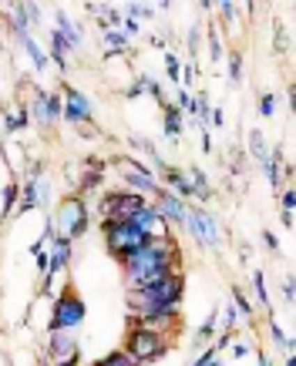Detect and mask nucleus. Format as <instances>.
<instances>
[{
  "mask_svg": "<svg viewBox=\"0 0 296 366\" xmlns=\"http://www.w3.org/2000/svg\"><path fill=\"white\" fill-rule=\"evenodd\" d=\"M121 269H125L128 292L145 289V286H152L155 279L169 276V272H182V249L176 246L172 235L148 239L145 246H139L135 252H128L121 259Z\"/></svg>",
  "mask_w": 296,
  "mask_h": 366,
  "instance_id": "obj_1",
  "label": "nucleus"
},
{
  "mask_svg": "<svg viewBox=\"0 0 296 366\" xmlns=\"http://www.w3.org/2000/svg\"><path fill=\"white\" fill-rule=\"evenodd\" d=\"M182 229L192 235L196 246H202V249H209V252H219L226 246V229H222L219 215H212L209 209L189 205V215H185V225Z\"/></svg>",
  "mask_w": 296,
  "mask_h": 366,
  "instance_id": "obj_2",
  "label": "nucleus"
},
{
  "mask_svg": "<svg viewBox=\"0 0 296 366\" xmlns=\"http://www.w3.org/2000/svg\"><path fill=\"white\" fill-rule=\"evenodd\" d=\"M125 353L135 360V363H155L169 353V336L158 333V329H148V326H139L132 323L128 329V340H125Z\"/></svg>",
  "mask_w": 296,
  "mask_h": 366,
  "instance_id": "obj_3",
  "label": "nucleus"
},
{
  "mask_svg": "<svg viewBox=\"0 0 296 366\" xmlns=\"http://www.w3.org/2000/svg\"><path fill=\"white\" fill-rule=\"evenodd\" d=\"M182 296H185V276H182V272H169V276L155 279L152 286L128 292V303H165V306H182Z\"/></svg>",
  "mask_w": 296,
  "mask_h": 366,
  "instance_id": "obj_4",
  "label": "nucleus"
},
{
  "mask_svg": "<svg viewBox=\"0 0 296 366\" xmlns=\"http://www.w3.org/2000/svg\"><path fill=\"white\" fill-rule=\"evenodd\" d=\"M51 225H58L54 235H64L68 242H78L81 235L88 232L91 225V215H88V202L75 195V198H64L58 205V222H51Z\"/></svg>",
  "mask_w": 296,
  "mask_h": 366,
  "instance_id": "obj_5",
  "label": "nucleus"
},
{
  "mask_svg": "<svg viewBox=\"0 0 296 366\" xmlns=\"http://www.w3.org/2000/svg\"><path fill=\"white\" fill-rule=\"evenodd\" d=\"M111 165L115 168H121V178H125V185H128V192L135 195H158L162 192V182H158V175L145 165V161H139V158H111Z\"/></svg>",
  "mask_w": 296,
  "mask_h": 366,
  "instance_id": "obj_6",
  "label": "nucleus"
},
{
  "mask_svg": "<svg viewBox=\"0 0 296 366\" xmlns=\"http://www.w3.org/2000/svg\"><path fill=\"white\" fill-rule=\"evenodd\" d=\"M101 232H104V246H108V252H111L118 262L128 255V252H135L139 246L148 242V235H145L141 229H135V225H128V222H101Z\"/></svg>",
  "mask_w": 296,
  "mask_h": 366,
  "instance_id": "obj_7",
  "label": "nucleus"
},
{
  "mask_svg": "<svg viewBox=\"0 0 296 366\" xmlns=\"http://www.w3.org/2000/svg\"><path fill=\"white\" fill-rule=\"evenodd\" d=\"M148 205V198L145 195H135V192H108L104 198H101V222H128L132 215L139 212V209H145Z\"/></svg>",
  "mask_w": 296,
  "mask_h": 366,
  "instance_id": "obj_8",
  "label": "nucleus"
},
{
  "mask_svg": "<svg viewBox=\"0 0 296 366\" xmlns=\"http://www.w3.org/2000/svg\"><path fill=\"white\" fill-rule=\"evenodd\" d=\"M34 95H31V108H27V115L34 125L40 128H54L64 115V101H61L58 91H44V88H31Z\"/></svg>",
  "mask_w": 296,
  "mask_h": 366,
  "instance_id": "obj_9",
  "label": "nucleus"
},
{
  "mask_svg": "<svg viewBox=\"0 0 296 366\" xmlns=\"http://www.w3.org/2000/svg\"><path fill=\"white\" fill-rule=\"evenodd\" d=\"M71 255H75V242H68L64 235H54V239H51V246H47V272L40 276V279H44V283H40V289L54 292V279L68 272Z\"/></svg>",
  "mask_w": 296,
  "mask_h": 366,
  "instance_id": "obj_10",
  "label": "nucleus"
},
{
  "mask_svg": "<svg viewBox=\"0 0 296 366\" xmlns=\"http://www.w3.org/2000/svg\"><path fill=\"white\" fill-rule=\"evenodd\" d=\"M84 316H88V306H84V299H78L71 289L58 292V299H54V312H51V329H75L84 323Z\"/></svg>",
  "mask_w": 296,
  "mask_h": 366,
  "instance_id": "obj_11",
  "label": "nucleus"
},
{
  "mask_svg": "<svg viewBox=\"0 0 296 366\" xmlns=\"http://www.w3.org/2000/svg\"><path fill=\"white\" fill-rule=\"evenodd\" d=\"M61 101H64V121H71V125H91L95 121V104H91V97L84 95L81 88H71V84H64V95H61Z\"/></svg>",
  "mask_w": 296,
  "mask_h": 366,
  "instance_id": "obj_12",
  "label": "nucleus"
},
{
  "mask_svg": "<svg viewBox=\"0 0 296 366\" xmlns=\"http://www.w3.org/2000/svg\"><path fill=\"white\" fill-rule=\"evenodd\" d=\"M47 360L51 363H68V360H81L78 353V340L68 329H51L47 336Z\"/></svg>",
  "mask_w": 296,
  "mask_h": 366,
  "instance_id": "obj_13",
  "label": "nucleus"
},
{
  "mask_svg": "<svg viewBox=\"0 0 296 366\" xmlns=\"http://www.w3.org/2000/svg\"><path fill=\"white\" fill-rule=\"evenodd\" d=\"M155 212L165 218V222H172V225H185V215H189V202H182L176 192H169V189H162L155 195Z\"/></svg>",
  "mask_w": 296,
  "mask_h": 366,
  "instance_id": "obj_14",
  "label": "nucleus"
},
{
  "mask_svg": "<svg viewBox=\"0 0 296 366\" xmlns=\"http://www.w3.org/2000/svg\"><path fill=\"white\" fill-rule=\"evenodd\" d=\"M162 178H165V185L162 189H169V192H176L182 202H192L196 198V192H192V185H189V178H185V172H178V168H172V165H165L162 168Z\"/></svg>",
  "mask_w": 296,
  "mask_h": 366,
  "instance_id": "obj_15",
  "label": "nucleus"
},
{
  "mask_svg": "<svg viewBox=\"0 0 296 366\" xmlns=\"http://www.w3.org/2000/svg\"><path fill=\"white\" fill-rule=\"evenodd\" d=\"M54 31H58L61 38L68 40V47H71V51H81V47H84L81 27H78V24H75L71 17H68L64 10H54Z\"/></svg>",
  "mask_w": 296,
  "mask_h": 366,
  "instance_id": "obj_16",
  "label": "nucleus"
},
{
  "mask_svg": "<svg viewBox=\"0 0 296 366\" xmlns=\"http://www.w3.org/2000/svg\"><path fill=\"white\" fill-rule=\"evenodd\" d=\"M38 182H40V175H31V178H27V182L20 185V202H17L20 212H31V209H38V205H40Z\"/></svg>",
  "mask_w": 296,
  "mask_h": 366,
  "instance_id": "obj_17",
  "label": "nucleus"
},
{
  "mask_svg": "<svg viewBox=\"0 0 296 366\" xmlns=\"http://www.w3.org/2000/svg\"><path fill=\"white\" fill-rule=\"evenodd\" d=\"M233 309H236V316L242 319V323H256V306L249 303V296H246V289L242 286H233Z\"/></svg>",
  "mask_w": 296,
  "mask_h": 366,
  "instance_id": "obj_18",
  "label": "nucleus"
},
{
  "mask_svg": "<svg viewBox=\"0 0 296 366\" xmlns=\"http://www.w3.org/2000/svg\"><path fill=\"white\" fill-rule=\"evenodd\" d=\"M20 47H24V51H27V58H31V64H34V71H47V64H51V61H47V54H44V51H40V44L34 38H31V34H20Z\"/></svg>",
  "mask_w": 296,
  "mask_h": 366,
  "instance_id": "obj_19",
  "label": "nucleus"
},
{
  "mask_svg": "<svg viewBox=\"0 0 296 366\" xmlns=\"http://www.w3.org/2000/svg\"><path fill=\"white\" fill-rule=\"evenodd\" d=\"M216 323H219V309H212V312H209V319H205V323L198 326V333L192 336V349H196V353H202V349L209 347V340L216 336Z\"/></svg>",
  "mask_w": 296,
  "mask_h": 366,
  "instance_id": "obj_20",
  "label": "nucleus"
},
{
  "mask_svg": "<svg viewBox=\"0 0 296 366\" xmlns=\"http://www.w3.org/2000/svg\"><path fill=\"white\" fill-rule=\"evenodd\" d=\"M162 111H165V121H162V128H165L169 141H178V138H182V118H185V115L178 111V108L172 104V101H169V104H165Z\"/></svg>",
  "mask_w": 296,
  "mask_h": 366,
  "instance_id": "obj_21",
  "label": "nucleus"
},
{
  "mask_svg": "<svg viewBox=\"0 0 296 366\" xmlns=\"http://www.w3.org/2000/svg\"><path fill=\"white\" fill-rule=\"evenodd\" d=\"M101 44H104L108 58H111V54H128V38L121 34L118 27H108V31H104V38H101Z\"/></svg>",
  "mask_w": 296,
  "mask_h": 366,
  "instance_id": "obj_22",
  "label": "nucleus"
},
{
  "mask_svg": "<svg viewBox=\"0 0 296 366\" xmlns=\"http://www.w3.org/2000/svg\"><path fill=\"white\" fill-rule=\"evenodd\" d=\"M189 172H192V175H185V178H189V185H192L196 198L209 202V198H212V189H209V178H205V172H202V168H189Z\"/></svg>",
  "mask_w": 296,
  "mask_h": 366,
  "instance_id": "obj_23",
  "label": "nucleus"
},
{
  "mask_svg": "<svg viewBox=\"0 0 296 366\" xmlns=\"http://www.w3.org/2000/svg\"><path fill=\"white\" fill-rule=\"evenodd\" d=\"M17 202H20V185H17V182L3 185V195H0V215L7 218V215L17 209Z\"/></svg>",
  "mask_w": 296,
  "mask_h": 366,
  "instance_id": "obj_24",
  "label": "nucleus"
},
{
  "mask_svg": "<svg viewBox=\"0 0 296 366\" xmlns=\"http://www.w3.org/2000/svg\"><path fill=\"white\" fill-rule=\"evenodd\" d=\"M249 154H253L256 161H266V158H270V141H266V135H263L259 128L249 132Z\"/></svg>",
  "mask_w": 296,
  "mask_h": 366,
  "instance_id": "obj_25",
  "label": "nucleus"
},
{
  "mask_svg": "<svg viewBox=\"0 0 296 366\" xmlns=\"http://www.w3.org/2000/svg\"><path fill=\"white\" fill-rule=\"evenodd\" d=\"M3 128H7V132H24V128H31V115H27V108H17V111L3 115Z\"/></svg>",
  "mask_w": 296,
  "mask_h": 366,
  "instance_id": "obj_26",
  "label": "nucleus"
},
{
  "mask_svg": "<svg viewBox=\"0 0 296 366\" xmlns=\"http://www.w3.org/2000/svg\"><path fill=\"white\" fill-rule=\"evenodd\" d=\"M266 319H270V340H273V343H276V347L283 349V353H293V340H290V336H286V333H283V329L276 326L273 312H266Z\"/></svg>",
  "mask_w": 296,
  "mask_h": 366,
  "instance_id": "obj_27",
  "label": "nucleus"
},
{
  "mask_svg": "<svg viewBox=\"0 0 296 366\" xmlns=\"http://www.w3.org/2000/svg\"><path fill=\"white\" fill-rule=\"evenodd\" d=\"M263 165V175H266V182L273 185V189H279L283 185V168H279V161H276V154H270L266 161H259Z\"/></svg>",
  "mask_w": 296,
  "mask_h": 366,
  "instance_id": "obj_28",
  "label": "nucleus"
},
{
  "mask_svg": "<svg viewBox=\"0 0 296 366\" xmlns=\"http://www.w3.org/2000/svg\"><path fill=\"white\" fill-rule=\"evenodd\" d=\"M253 292H256L259 306L266 309V312H273V306H270V289H266V276H263V272H253Z\"/></svg>",
  "mask_w": 296,
  "mask_h": 366,
  "instance_id": "obj_29",
  "label": "nucleus"
},
{
  "mask_svg": "<svg viewBox=\"0 0 296 366\" xmlns=\"http://www.w3.org/2000/svg\"><path fill=\"white\" fill-rule=\"evenodd\" d=\"M95 366H139V363H135L125 349H111V353H108V356H101Z\"/></svg>",
  "mask_w": 296,
  "mask_h": 366,
  "instance_id": "obj_30",
  "label": "nucleus"
},
{
  "mask_svg": "<svg viewBox=\"0 0 296 366\" xmlns=\"http://www.w3.org/2000/svg\"><path fill=\"white\" fill-rule=\"evenodd\" d=\"M189 366H222V353H219L216 347H205Z\"/></svg>",
  "mask_w": 296,
  "mask_h": 366,
  "instance_id": "obj_31",
  "label": "nucleus"
},
{
  "mask_svg": "<svg viewBox=\"0 0 296 366\" xmlns=\"http://www.w3.org/2000/svg\"><path fill=\"white\" fill-rule=\"evenodd\" d=\"M125 10H128V20H135V24L155 17V7H148V3H128Z\"/></svg>",
  "mask_w": 296,
  "mask_h": 366,
  "instance_id": "obj_32",
  "label": "nucleus"
},
{
  "mask_svg": "<svg viewBox=\"0 0 296 366\" xmlns=\"http://www.w3.org/2000/svg\"><path fill=\"white\" fill-rule=\"evenodd\" d=\"M209 51H212V64H219L222 61V54H226V47H222V38H219V27H209Z\"/></svg>",
  "mask_w": 296,
  "mask_h": 366,
  "instance_id": "obj_33",
  "label": "nucleus"
},
{
  "mask_svg": "<svg viewBox=\"0 0 296 366\" xmlns=\"http://www.w3.org/2000/svg\"><path fill=\"white\" fill-rule=\"evenodd\" d=\"M273 115H276V95L266 91V95L259 97V118H273Z\"/></svg>",
  "mask_w": 296,
  "mask_h": 366,
  "instance_id": "obj_34",
  "label": "nucleus"
},
{
  "mask_svg": "<svg viewBox=\"0 0 296 366\" xmlns=\"http://www.w3.org/2000/svg\"><path fill=\"white\" fill-rule=\"evenodd\" d=\"M229 81H233V84L242 81V54H239V51L229 54Z\"/></svg>",
  "mask_w": 296,
  "mask_h": 366,
  "instance_id": "obj_35",
  "label": "nucleus"
},
{
  "mask_svg": "<svg viewBox=\"0 0 296 366\" xmlns=\"http://www.w3.org/2000/svg\"><path fill=\"white\" fill-rule=\"evenodd\" d=\"M256 347L249 343V340H233V360H246V356H253Z\"/></svg>",
  "mask_w": 296,
  "mask_h": 366,
  "instance_id": "obj_36",
  "label": "nucleus"
},
{
  "mask_svg": "<svg viewBox=\"0 0 296 366\" xmlns=\"http://www.w3.org/2000/svg\"><path fill=\"white\" fill-rule=\"evenodd\" d=\"M165 74H169V77H172V81L178 84V74H182V61H178L172 51H165Z\"/></svg>",
  "mask_w": 296,
  "mask_h": 366,
  "instance_id": "obj_37",
  "label": "nucleus"
},
{
  "mask_svg": "<svg viewBox=\"0 0 296 366\" xmlns=\"http://www.w3.org/2000/svg\"><path fill=\"white\" fill-rule=\"evenodd\" d=\"M24 17H27V27H38L40 17H44V10H40L38 3H24Z\"/></svg>",
  "mask_w": 296,
  "mask_h": 366,
  "instance_id": "obj_38",
  "label": "nucleus"
},
{
  "mask_svg": "<svg viewBox=\"0 0 296 366\" xmlns=\"http://www.w3.org/2000/svg\"><path fill=\"white\" fill-rule=\"evenodd\" d=\"M279 205H283V212H293L296 209V192L293 189H286V192L279 195Z\"/></svg>",
  "mask_w": 296,
  "mask_h": 366,
  "instance_id": "obj_39",
  "label": "nucleus"
},
{
  "mask_svg": "<svg viewBox=\"0 0 296 366\" xmlns=\"http://www.w3.org/2000/svg\"><path fill=\"white\" fill-rule=\"evenodd\" d=\"M198 34H202V27H198V24H192V27H189V51H192V54H196V47H198Z\"/></svg>",
  "mask_w": 296,
  "mask_h": 366,
  "instance_id": "obj_40",
  "label": "nucleus"
},
{
  "mask_svg": "<svg viewBox=\"0 0 296 366\" xmlns=\"http://www.w3.org/2000/svg\"><path fill=\"white\" fill-rule=\"evenodd\" d=\"M283 299H286V306H293V276H286V283H283Z\"/></svg>",
  "mask_w": 296,
  "mask_h": 366,
  "instance_id": "obj_41",
  "label": "nucleus"
},
{
  "mask_svg": "<svg viewBox=\"0 0 296 366\" xmlns=\"http://www.w3.org/2000/svg\"><path fill=\"white\" fill-rule=\"evenodd\" d=\"M256 366H276V360H273L270 353H263V349H256Z\"/></svg>",
  "mask_w": 296,
  "mask_h": 366,
  "instance_id": "obj_42",
  "label": "nucleus"
},
{
  "mask_svg": "<svg viewBox=\"0 0 296 366\" xmlns=\"http://www.w3.org/2000/svg\"><path fill=\"white\" fill-rule=\"evenodd\" d=\"M263 242L270 246V252H279V239L273 235V232H263Z\"/></svg>",
  "mask_w": 296,
  "mask_h": 366,
  "instance_id": "obj_43",
  "label": "nucleus"
},
{
  "mask_svg": "<svg viewBox=\"0 0 296 366\" xmlns=\"http://www.w3.org/2000/svg\"><path fill=\"white\" fill-rule=\"evenodd\" d=\"M51 366H81V360H68V363H51Z\"/></svg>",
  "mask_w": 296,
  "mask_h": 366,
  "instance_id": "obj_44",
  "label": "nucleus"
},
{
  "mask_svg": "<svg viewBox=\"0 0 296 366\" xmlns=\"http://www.w3.org/2000/svg\"><path fill=\"white\" fill-rule=\"evenodd\" d=\"M283 366H296V356H293V353H286V363H283Z\"/></svg>",
  "mask_w": 296,
  "mask_h": 366,
  "instance_id": "obj_45",
  "label": "nucleus"
}]
</instances>
